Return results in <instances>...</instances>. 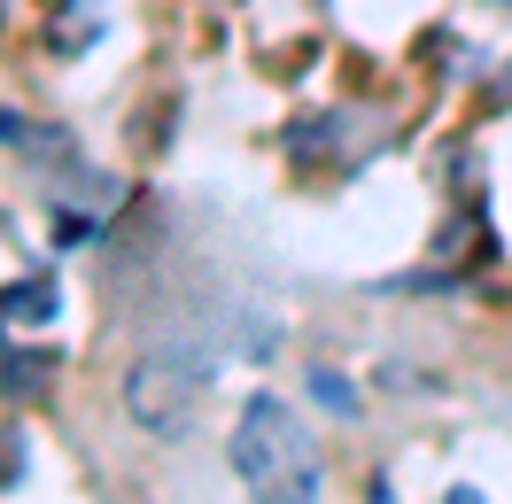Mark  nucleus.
<instances>
[{
    "instance_id": "1",
    "label": "nucleus",
    "mask_w": 512,
    "mask_h": 504,
    "mask_svg": "<svg viewBox=\"0 0 512 504\" xmlns=\"http://www.w3.org/2000/svg\"><path fill=\"white\" fill-rule=\"evenodd\" d=\"M225 458L241 473L249 504H319V481H326L319 442L295 419V404H280V396H249L241 404L233 435H225Z\"/></svg>"
},
{
    "instance_id": "2",
    "label": "nucleus",
    "mask_w": 512,
    "mask_h": 504,
    "mask_svg": "<svg viewBox=\"0 0 512 504\" xmlns=\"http://www.w3.org/2000/svg\"><path fill=\"white\" fill-rule=\"evenodd\" d=\"M202 396H210V357H194V349H140L125 365V411H132V427L156 442L187 435Z\"/></svg>"
},
{
    "instance_id": "3",
    "label": "nucleus",
    "mask_w": 512,
    "mask_h": 504,
    "mask_svg": "<svg viewBox=\"0 0 512 504\" xmlns=\"http://www.w3.org/2000/svg\"><path fill=\"white\" fill-rule=\"evenodd\" d=\"M0 318H8V326H47V318H55V280L0 287Z\"/></svg>"
},
{
    "instance_id": "4",
    "label": "nucleus",
    "mask_w": 512,
    "mask_h": 504,
    "mask_svg": "<svg viewBox=\"0 0 512 504\" xmlns=\"http://www.w3.org/2000/svg\"><path fill=\"white\" fill-rule=\"evenodd\" d=\"M55 373V349H8L0 357V396H39Z\"/></svg>"
},
{
    "instance_id": "5",
    "label": "nucleus",
    "mask_w": 512,
    "mask_h": 504,
    "mask_svg": "<svg viewBox=\"0 0 512 504\" xmlns=\"http://www.w3.org/2000/svg\"><path fill=\"white\" fill-rule=\"evenodd\" d=\"M311 396H319L326 411H357V396H350V380H334V373H311Z\"/></svg>"
},
{
    "instance_id": "6",
    "label": "nucleus",
    "mask_w": 512,
    "mask_h": 504,
    "mask_svg": "<svg viewBox=\"0 0 512 504\" xmlns=\"http://www.w3.org/2000/svg\"><path fill=\"white\" fill-rule=\"evenodd\" d=\"M132 504H140V497H132Z\"/></svg>"
},
{
    "instance_id": "7",
    "label": "nucleus",
    "mask_w": 512,
    "mask_h": 504,
    "mask_svg": "<svg viewBox=\"0 0 512 504\" xmlns=\"http://www.w3.org/2000/svg\"><path fill=\"white\" fill-rule=\"evenodd\" d=\"M505 8H512V0H505Z\"/></svg>"
}]
</instances>
